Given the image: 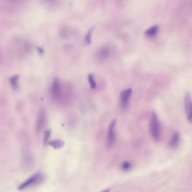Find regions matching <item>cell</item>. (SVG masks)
Segmentation results:
<instances>
[{"mask_svg": "<svg viewBox=\"0 0 192 192\" xmlns=\"http://www.w3.org/2000/svg\"><path fill=\"white\" fill-rule=\"evenodd\" d=\"M185 111L188 121L192 123V100L190 93H186L184 98Z\"/></svg>", "mask_w": 192, "mask_h": 192, "instance_id": "cell-4", "label": "cell"}, {"mask_svg": "<svg viewBox=\"0 0 192 192\" xmlns=\"http://www.w3.org/2000/svg\"><path fill=\"white\" fill-rule=\"evenodd\" d=\"M180 141V135L178 132H175L169 143V147L172 148L176 147Z\"/></svg>", "mask_w": 192, "mask_h": 192, "instance_id": "cell-8", "label": "cell"}, {"mask_svg": "<svg viewBox=\"0 0 192 192\" xmlns=\"http://www.w3.org/2000/svg\"><path fill=\"white\" fill-rule=\"evenodd\" d=\"M60 91V84L59 81L57 78L54 80V82H53V84L51 85V92L52 95L54 98L57 97Z\"/></svg>", "mask_w": 192, "mask_h": 192, "instance_id": "cell-7", "label": "cell"}, {"mask_svg": "<svg viewBox=\"0 0 192 192\" xmlns=\"http://www.w3.org/2000/svg\"><path fill=\"white\" fill-rule=\"evenodd\" d=\"M158 27L157 25H153L145 30V34L148 37L152 38V37L156 36L157 34L158 33Z\"/></svg>", "mask_w": 192, "mask_h": 192, "instance_id": "cell-9", "label": "cell"}, {"mask_svg": "<svg viewBox=\"0 0 192 192\" xmlns=\"http://www.w3.org/2000/svg\"><path fill=\"white\" fill-rule=\"evenodd\" d=\"M94 28H91L87 32L85 37V41L87 45H90L91 43V39H92V34L93 32Z\"/></svg>", "mask_w": 192, "mask_h": 192, "instance_id": "cell-11", "label": "cell"}, {"mask_svg": "<svg viewBox=\"0 0 192 192\" xmlns=\"http://www.w3.org/2000/svg\"><path fill=\"white\" fill-rule=\"evenodd\" d=\"M38 49H39L38 50L39 51V53H40L41 54H42V53H43V50H42V48H38Z\"/></svg>", "mask_w": 192, "mask_h": 192, "instance_id": "cell-16", "label": "cell"}, {"mask_svg": "<svg viewBox=\"0 0 192 192\" xmlns=\"http://www.w3.org/2000/svg\"><path fill=\"white\" fill-rule=\"evenodd\" d=\"M132 167L131 163L128 161H125L122 165V169L124 171H129Z\"/></svg>", "mask_w": 192, "mask_h": 192, "instance_id": "cell-14", "label": "cell"}, {"mask_svg": "<svg viewBox=\"0 0 192 192\" xmlns=\"http://www.w3.org/2000/svg\"><path fill=\"white\" fill-rule=\"evenodd\" d=\"M45 120H46V116H45V112L42 111L39 113V116L37 121V123H36V132L38 134L42 130L43 127H44Z\"/></svg>", "mask_w": 192, "mask_h": 192, "instance_id": "cell-6", "label": "cell"}, {"mask_svg": "<svg viewBox=\"0 0 192 192\" xmlns=\"http://www.w3.org/2000/svg\"><path fill=\"white\" fill-rule=\"evenodd\" d=\"M88 81H89L90 87H91V89H95L96 87V82L95 81L93 75L92 74H90L88 76Z\"/></svg>", "mask_w": 192, "mask_h": 192, "instance_id": "cell-13", "label": "cell"}, {"mask_svg": "<svg viewBox=\"0 0 192 192\" xmlns=\"http://www.w3.org/2000/svg\"><path fill=\"white\" fill-rule=\"evenodd\" d=\"M43 177L42 175L40 173L35 174L21 184V185L18 188L19 190H23L29 186L39 183L40 181H41L43 180Z\"/></svg>", "mask_w": 192, "mask_h": 192, "instance_id": "cell-3", "label": "cell"}, {"mask_svg": "<svg viewBox=\"0 0 192 192\" xmlns=\"http://www.w3.org/2000/svg\"><path fill=\"white\" fill-rule=\"evenodd\" d=\"M49 144L55 149H59L63 147L64 145V143L61 140H54L50 141Z\"/></svg>", "mask_w": 192, "mask_h": 192, "instance_id": "cell-10", "label": "cell"}, {"mask_svg": "<svg viewBox=\"0 0 192 192\" xmlns=\"http://www.w3.org/2000/svg\"><path fill=\"white\" fill-rule=\"evenodd\" d=\"M149 129L150 135L155 141H158L161 137V127L157 114L153 112L151 115Z\"/></svg>", "mask_w": 192, "mask_h": 192, "instance_id": "cell-1", "label": "cell"}, {"mask_svg": "<svg viewBox=\"0 0 192 192\" xmlns=\"http://www.w3.org/2000/svg\"><path fill=\"white\" fill-rule=\"evenodd\" d=\"M131 94H132V89L130 88L123 90L121 93L120 99L121 106L122 108H125L127 107Z\"/></svg>", "mask_w": 192, "mask_h": 192, "instance_id": "cell-5", "label": "cell"}, {"mask_svg": "<svg viewBox=\"0 0 192 192\" xmlns=\"http://www.w3.org/2000/svg\"><path fill=\"white\" fill-rule=\"evenodd\" d=\"M109 190H104L102 192H109Z\"/></svg>", "mask_w": 192, "mask_h": 192, "instance_id": "cell-17", "label": "cell"}, {"mask_svg": "<svg viewBox=\"0 0 192 192\" xmlns=\"http://www.w3.org/2000/svg\"><path fill=\"white\" fill-rule=\"evenodd\" d=\"M116 120H113L110 123L108 127V134L107 138V145L108 148L113 147L116 140Z\"/></svg>", "mask_w": 192, "mask_h": 192, "instance_id": "cell-2", "label": "cell"}, {"mask_svg": "<svg viewBox=\"0 0 192 192\" xmlns=\"http://www.w3.org/2000/svg\"><path fill=\"white\" fill-rule=\"evenodd\" d=\"M50 135H51V131L48 130H46L44 133V138H43V140H44V143L45 144H47L48 142V140L49 138L50 137Z\"/></svg>", "mask_w": 192, "mask_h": 192, "instance_id": "cell-15", "label": "cell"}, {"mask_svg": "<svg viewBox=\"0 0 192 192\" xmlns=\"http://www.w3.org/2000/svg\"><path fill=\"white\" fill-rule=\"evenodd\" d=\"M19 78V76L18 75H14L11 78H10V82L11 85V86L14 89H16L18 88Z\"/></svg>", "mask_w": 192, "mask_h": 192, "instance_id": "cell-12", "label": "cell"}]
</instances>
